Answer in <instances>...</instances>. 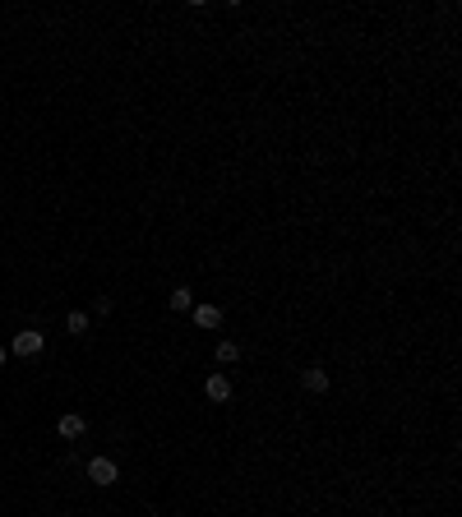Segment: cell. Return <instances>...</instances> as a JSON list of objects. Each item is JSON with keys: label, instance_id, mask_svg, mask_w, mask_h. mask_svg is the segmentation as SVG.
Wrapping results in <instances>:
<instances>
[{"label": "cell", "instance_id": "obj_1", "mask_svg": "<svg viewBox=\"0 0 462 517\" xmlns=\"http://www.w3.org/2000/svg\"><path fill=\"white\" fill-rule=\"evenodd\" d=\"M42 347H46V333H37V328H24V333H14V342H9V351L14 356H42Z\"/></svg>", "mask_w": 462, "mask_h": 517}, {"label": "cell", "instance_id": "obj_2", "mask_svg": "<svg viewBox=\"0 0 462 517\" xmlns=\"http://www.w3.org/2000/svg\"><path fill=\"white\" fill-rule=\"evenodd\" d=\"M88 481L106 490V485H116V481H121V471H116V462H111V457H88Z\"/></svg>", "mask_w": 462, "mask_h": 517}, {"label": "cell", "instance_id": "obj_3", "mask_svg": "<svg viewBox=\"0 0 462 517\" xmlns=\"http://www.w3.org/2000/svg\"><path fill=\"white\" fill-rule=\"evenodd\" d=\"M204 397H209V402H231V379L227 374H218V369H213L209 379H204Z\"/></svg>", "mask_w": 462, "mask_h": 517}, {"label": "cell", "instance_id": "obj_4", "mask_svg": "<svg viewBox=\"0 0 462 517\" xmlns=\"http://www.w3.org/2000/svg\"><path fill=\"white\" fill-rule=\"evenodd\" d=\"M190 314H194V328H204V333H209V328H222V305H194Z\"/></svg>", "mask_w": 462, "mask_h": 517}, {"label": "cell", "instance_id": "obj_5", "mask_svg": "<svg viewBox=\"0 0 462 517\" xmlns=\"http://www.w3.org/2000/svg\"><path fill=\"white\" fill-rule=\"evenodd\" d=\"M84 430H88V421H84L79 411H65L61 421H56V434H61V439H79Z\"/></svg>", "mask_w": 462, "mask_h": 517}, {"label": "cell", "instance_id": "obj_6", "mask_svg": "<svg viewBox=\"0 0 462 517\" xmlns=\"http://www.w3.org/2000/svg\"><path fill=\"white\" fill-rule=\"evenodd\" d=\"M301 384H306V393H328L333 379H328V369H323V365H310L306 374H301Z\"/></svg>", "mask_w": 462, "mask_h": 517}, {"label": "cell", "instance_id": "obj_7", "mask_svg": "<svg viewBox=\"0 0 462 517\" xmlns=\"http://www.w3.org/2000/svg\"><path fill=\"white\" fill-rule=\"evenodd\" d=\"M166 309H171V314H185V309H194V291H190V287H176L171 296H166Z\"/></svg>", "mask_w": 462, "mask_h": 517}, {"label": "cell", "instance_id": "obj_8", "mask_svg": "<svg viewBox=\"0 0 462 517\" xmlns=\"http://www.w3.org/2000/svg\"><path fill=\"white\" fill-rule=\"evenodd\" d=\"M213 356H218V365H236V360H241V342H231V337H222V342L213 347Z\"/></svg>", "mask_w": 462, "mask_h": 517}, {"label": "cell", "instance_id": "obj_9", "mask_svg": "<svg viewBox=\"0 0 462 517\" xmlns=\"http://www.w3.org/2000/svg\"><path fill=\"white\" fill-rule=\"evenodd\" d=\"M88 324H93V319H88L84 309H70V314H65V333H70V337H84Z\"/></svg>", "mask_w": 462, "mask_h": 517}, {"label": "cell", "instance_id": "obj_10", "mask_svg": "<svg viewBox=\"0 0 462 517\" xmlns=\"http://www.w3.org/2000/svg\"><path fill=\"white\" fill-rule=\"evenodd\" d=\"M93 314H111V296H93Z\"/></svg>", "mask_w": 462, "mask_h": 517}, {"label": "cell", "instance_id": "obj_11", "mask_svg": "<svg viewBox=\"0 0 462 517\" xmlns=\"http://www.w3.org/2000/svg\"><path fill=\"white\" fill-rule=\"evenodd\" d=\"M5 360H9V347H0V365H5Z\"/></svg>", "mask_w": 462, "mask_h": 517}]
</instances>
